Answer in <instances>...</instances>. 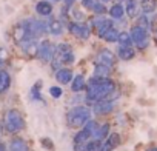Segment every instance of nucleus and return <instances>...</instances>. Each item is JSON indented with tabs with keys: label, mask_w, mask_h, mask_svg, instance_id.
Wrapping results in <instances>:
<instances>
[{
	"label": "nucleus",
	"mask_w": 157,
	"mask_h": 151,
	"mask_svg": "<svg viewBox=\"0 0 157 151\" xmlns=\"http://www.w3.org/2000/svg\"><path fill=\"white\" fill-rule=\"evenodd\" d=\"M85 90H86V100L97 102L113 94L116 90V83L109 77H96V76H93Z\"/></svg>",
	"instance_id": "f257e3e1"
},
{
	"label": "nucleus",
	"mask_w": 157,
	"mask_h": 151,
	"mask_svg": "<svg viewBox=\"0 0 157 151\" xmlns=\"http://www.w3.org/2000/svg\"><path fill=\"white\" fill-rule=\"evenodd\" d=\"M91 119V110L88 106H74L66 113V123L69 128H80Z\"/></svg>",
	"instance_id": "f03ea898"
},
{
	"label": "nucleus",
	"mask_w": 157,
	"mask_h": 151,
	"mask_svg": "<svg viewBox=\"0 0 157 151\" xmlns=\"http://www.w3.org/2000/svg\"><path fill=\"white\" fill-rule=\"evenodd\" d=\"M22 25L26 31V39H40L45 34H48V25L46 20H40V19H25L22 20Z\"/></svg>",
	"instance_id": "7ed1b4c3"
},
{
	"label": "nucleus",
	"mask_w": 157,
	"mask_h": 151,
	"mask_svg": "<svg viewBox=\"0 0 157 151\" xmlns=\"http://www.w3.org/2000/svg\"><path fill=\"white\" fill-rule=\"evenodd\" d=\"M3 126H5L6 133H11V134L23 130L25 128V119H23L22 113L17 111V110H8L3 116Z\"/></svg>",
	"instance_id": "20e7f679"
},
{
	"label": "nucleus",
	"mask_w": 157,
	"mask_h": 151,
	"mask_svg": "<svg viewBox=\"0 0 157 151\" xmlns=\"http://www.w3.org/2000/svg\"><path fill=\"white\" fill-rule=\"evenodd\" d=\"M129 34H131L132 43H134L139 49L148 48V45H149V33H148V29H145V28H142V26H139V25H134V26L131 28Z\"/></svg>",
	"instance_id": "39448f33"
},
{
	"label": "nucleus",
	"mask_w": 157,
	"mask_h": 151,
	"mask_svg": "<svg viewBox=\"0 0 157 151\" xmlns=\"http://www.w3.org/2000/svg\"><path fill=\"white\" fill-rule=\"evenodd\" d=\"M54 56H56V45L51 40L45 39V40L39 42V49H37L39 60H42L43 63H51Z\"/></svg>",
	"instance_id": "423d86ee"
},
{
	"label": "nucleus",
	"mask_w": 157,
	"mask_h": 151,
	"mask_svg": "<svg viewBox=\"0 0 157 151\" xmlns=\"http://www.w3.org/2000/svg\"><path fill=\"white\" fill-rule=\"evenodd\" d=\"M97 126H99V123H97L96 120H91V119H90V120L82 126V130L74 136V145H75V143H86V142L93 137V134H94V131L97 130Z\"/></svg>",
	"instance_id": "0eeeda50"
},
{
	"label": "nucleus",
	"mask_w": 157,
	"mask_h": 151,
	"mask_svg": "<svg viewBox=\"0 0 157 151\" xmlns=\"http://www.w3.org/2000/svg\"><path fill=\"white\" fill-rule=\"evenodd\" d=\"M68 29L74 37L82 39V40H88L90 36H91V26L86 25V23H82V22H74L72 20L68 25Z\"/></svg>",
	"instance_id": "6e6552de"
},
{
	"label": "nucleus",
	"mask_w": 157,
	"mask_h": 151,
	"mask_svg": "<svg viewBox=\"0 0 157 151\" xmlns=\"http://www.w3.org/2000/svg\"><path fill=\"white\" fill-rule=\"evenodd\" d=\"M22 51L25 52V56H28L29 59L37 57V49H39V39H25L20 43Z\"/></svg>",
	"instance_id": "1a4fd4ad"
},
{
	"label": "nucleus",
	"mask_w": 157,
	"mask_h": 151,
	"mask_svg": "<svg viewBox=\"0 0 157 151\" xmlns=\"http://www.w3.org/2000/svg\"><path fill=\"white\" fill-rule=\"evenodd\" d=\"M96 63L106 65V66L113 68L114 63H116V54H114L111 49H108V48H102V49L97 52V56H96Z\"/></svg>",
	"instance_id": "9d476101"
},
{
	"label": "nucleus",
	"mask_w": 157,
	"mask_h": 151,
	"mask_svg": "<svg viewBox=\"0 0 157 151\" xmlns=\"http://www.w3.org/2000/svg\"><path fill=\"white\" fill-rule=\"evenodd\" d=\"M46 25H48V33L51 36H62L63 31H65V25H63V20H59V19H54L49 16V19L46 20Z\"/></svg>",
	"instance_id": "9b49d317"
},
{
	"label": "nucleus",
	"mask_w": 157,
	"mask_h": 151,
	"mask_svg": "<svg viewBox=\"0 0 157 151\" xmlns=\"http://www.w3.org/2000/svg\"><path fill=\"white\" fill-rule=\"evenodd\" d=\"M113 110H114V103L108 99H102V100L94 102V110L93 111L97 116H105V114H109Z\"/></svg>",
	"instance_id": "f8f14e48"
},
{
	"label": "nucleus",
	"mask_w": 157,
	"mask_h": 151,
	"mask_svg": "<svg viewBox=\"0 0 157 151\" xmlns=\"http://www.w3.org/2000/svg\"><path fill=\"white\" fill-rule=\"evenodd\" d=\"M120 145V136L117 133H111L108 134V137L102 142V146L99 151H113Z\"/></svg>",
	"instance_id": "ddd939ff"
},
{
	"label": "nucleus",
	"mask_w": 157,
	"mask_h": 151,
	"mask_svg": "<svg viewBox=\"0 0 157 151\" xmlns=\"http://www.w3.org/2000/svg\"><path fill=\"white\" fill-rule=\"evenodd\" d=\"M74 77V74H72V69L71 68H63L60 66L59 69H56V80L62 85H66V83H71Z\"/></svg>",
	"instance_id": "4468645a"
},
{
	"label": "nucleus",
	"mask_w": 157,
	"mask_h": 151,
	"mask_svg": "<svg viewBox=\"0 0 157 151\" xmlns=\"http://www.w3.org/2000/svg\"><path fill=\"white\" fill-rule=\"evenodd\" d=\"M52 10H54L52 8V3L48 2V0H40V2H37L36 6H34V11L40 17H49V16H52Z\"/></svg>",
	"instance_id": "2eb2a0df"
},
{
	"label": "nucleus",
	"mask_w": 157,
	"mask_h": 151,
	"mask_svg": "<svg viewBox=\"0 0 157 151\" xmlns=\"http://www.w3.org/2000/svg\"><path fill=\"white\" fill-rule=\"evenodd\" d=\"M85 88H86V80H85L83 76H82V74L74 76L72 80H71V91H72V93H80V91H83Z\"/></svg>",
	"instance_id": "dca6fc26"
},
{
	"label": "nucleus",
	"mask_w": 157,
	"mask_h": 151,
	"mask_svg": "<svg viewBox=\"0 0 157 151\" xmlns=\"http://www.w3.org/2000/svg\"><path fill=\"white\" fill-rule=\"evenodd\" d=\"M139 2L137 0H126L125 2V14L129 17V19H136L139 16Z\"/></svg>",
	"instance_id": "f3484780"
},
{
	"label": "nucleus",
	"mask_w": 157,
	"mask_h": 151,
	"mask_svg": "<svg viewBox=\"0 0 157 151\" xmlns=\"http://www.w3.org/2000/svg\"><path fill=\"white\" fill-rule=\"evenodd\" d=\"M108 14L113 20H120L125 14V6L122 3H113L109 8H108Z\"/></svg>",
	"instance_id": "a211bd4d"
},
{
	"label": "nucleus",
	"mask_w": 157,
	"mask_h": 151,
	"mask_svg": "<svg viewBox=\"0 0 157 151\" xmlns=\"http://www.w3.org/2000/svg\"><path fill=\"white\" fill-rule=\"evenodd\" d=\"M10 151H29L28 143L22 137H13L10 142Z\"/></svg>",
	"instance_id": "6ab92c4d"
},
{
	"label": "nucleus",
	"mask_w": 157,
	"mask_h": 151,
	"mask_svg": "<svg viewBox=\"0 0 157 151\" xmlns=\"http://www.w3.org/2000/svg\"><path fill=\"white\" fill-rule=\"evenodd\" d=\"M11 87V76L8 71L0 69V94H5Z\"/></svg>",
	"instance_id": "aec40b11"
},
{
	"label": "nucleus",
	"mask_w": 157,
	"mask_h": 151,
	"mask_svg": "<svg viewBox=\"0 0 157 151\" xmlns=\"http://www.w3.org/2000/svg\"><path fill=\"white\" fill-rule=\"evenodd\" d=\"M114 26V22L111 20V19H103L96 28H94V31H96V36L99 37V39H102L103 37V34L108 31V29H111Z\"/></svg>",
	"instance_id": "412c9836"
},
{
	"label": "nucleus",
	"mask_w": 157,
	"mask_h": 151,
	"mask_svg": "<svg viewBox=\"0 0 157 151\" xmlns=\"http://www.w3.org/2000/svg\"><path fill=\"white\" fill-rule=\"evenodd\" d=\"M117 56H119V59H122V60H131V59H134V56H136V49L132 48V46H119V49H117Z\"/></svg>",
	"instance_id": "4be33fe9"
},
{
	"label": "nucleus",
	"mask_w": 157,
	"mask_h": 151,
	"mask_svg": "<svg viewBox=\"0 0 157 151\" xmlns=\"http://www.w3.org/2000/svg\"><path fill=\"white\" fill-rule=\"evenodd\" d=\"M13 39H14L16 43H20L22 40L26 39V31H25L22 22H19L17 25H14V28H13Z\"/></svg>",
	"instance_id": "5701e85b"
},
{
	"label": "nucleus",
	"mask_w": 157,
	"mask_h": 151,
	"mask_svg": "<svg viewBox=\"0 0 157 151\" xmlns=\"http://www.w3.org/2000/svg\"><path fill=\"white\" fill-rule=\"evenodd\" d=\"M108 134H109V123H103V125H99L97 126V130L94 131V134H93L91 139H97V140H102L103 142L108 137Z\"/></svg>",
	"instance_id": "b1692460"
},
{
	"label": "nucleus",
	"mask_w": 157,
	"mask_h": 151,
	"mask_svg": "<svg viewBox=\"0 0 157 151\" xmlns=\"http://www.w3.org/2000/svg\"><path fill=\"white\" fill-rule=\"evenodd\" d=\"M139 5L143 14H152L157 8V0H140Z\"/></svg>",
	"instance_id": "393cba45"
},
{
	"label": "nucleus",
	"mask_w": 157,
	"mask_h": 151,
	"mask_svg": "<svg viewBox=\"0 0 157 151\" xmlns=\"http://www.w3.org/2000/svg\"><path fill=\"white\" fill-rule=\"evenodd\" d=\"M109 74H111V68L109 66L96 63V68H94V76L96 77H109Z\"/></svg>",
	"instance_id": "a878e982"
},
{
	"label": "nucleus",
	"mask_w": 157,
	"mask_h": 151,
	"mask_svg": "<svg viewBox=\"0 0 157 151\" xmlns=\"http://www.w3.org/2000/svg\"><path fill=\"white\" fill-rule=\"evenodd\" d=\"M117 43L122 45V46H132V39H131V34L126 33V31H120L119 33V39H117Z\"/></svg>",
	"instance_id": "bb28decb"
},
{
	"label": "nucleus",
	"mask_w": 157,
	"mask_h": 151,
	"mask_svg": "<svg viewBox=\"0 0 157 151\" xmlns=\"http://www.w3.org/2000/svg\"><path fill=\"white\" fill-rule=\"evenodd\" d=\"M119 33H120V31H117V29L113 26L111 29H108V31L103 34V37H102V39H103L105 42H108V43H116V42H117V39H119Z\"/></svg>",
	"instance_id": "cd10ccee"
},
{
	"label": "nucleus",
	"mask_w": 157,
	"mask_h": 151,
	"mask_svg": "<svg viewBox=\"0 0 157 151\" xmlns=\"http://www.w3.org/2000/svg\"><path fill=\"white\" fill-rule=\"evenodd\" d=\"M91 13H93L94 16H105V14L108 13V8H106L105 3H102V2H99V0H96L94 6L91 8Z\"/></svg>",
	"instance_id": "c85d7f7f"
},
{
	"label": "nucleus",
	"mask_w": 157,
	"mask_h": 151,
	"mask_svg": "<svg viewBox=\"0 0 157 151\" xmlns=\"http://www.w3.org/2000/svg\"><path fill=\"white\" fill-rule=\"evenodd\" d=\"M148 16H149V14H143V16H140V17H139V23H137V25L149 31V28H151V20H149V17H148Z\"/></svg>",
	"instance_id": "c756f323"
},
{
	"label": "nucleus",
	"mask_w": 157,
	"mask_h": 151,
	"mask_svg": "<svg viewBox=\"0 0 157 151\" xmlns=\"http://www.w3.org/2000/svg\"><path fill=\"white\" fill-rule=\"evenodd\" d=\"M49 94L54 99H59L63 96V90H62V87H49Z\"/></svg>",
	"instance_id": "7c9ffc66"
},
{
	"label": "nucleus",
	"mask_w": 157,
	"mask_h": 151,
	"mask_svg": "<svg viewBox=\"0 0 157 151\" xmlns=\"http://www.w3.org/2000/svg\"><path fill=\"white\" fill-rule=\"evenodd\" d=\"M71 17H72L74 22H83L85 20V16L78 10H71Z\"/></svg>",
	"instance_id": "2f4dec72"
},
{
	"label": "nucleus",
	"mask_w": 157,
	"mask_h": 151,
	"mask_svg": "<svg viewBox=\"0 0 157 151\" xmlns=\"http://www.w3.org/2000/svg\"><path fill=\"white\" fill-rule=\"evenodd\" d=\"M40 143L46 148V149H54V143H52V140L51 139H46V137H43V139H40Z\"/></svg>",
	"instance_id": "473e14b6"
},
{
	"label": "nucleus",
	"mask_w": 157,
	"mask_h": 151,
	"mask_svg": "<svg viewBox=\"0 0 157 151\" xmlns=\"http://www.w3.org/2000/svg\"><path fill=\"white\" fill-rule=\"evenodd\" d=\"M94 3H96V0H82V6H83L85 10H90V11H91V8L94 6Z\"/></svg>",
	"instance_id": "72a5a7b5"
},
{
	"label": "nucleus",
	"mask_w": 157,
	"mask_h": 151,
	"mask_svg": "<svg viewBox=\"0 0 157 151\" xmlns=\"http://www.w3.org/2000/svg\"><path fill=\"white\" fill-rule=\"evenodd\" d=\"M77 2V0H63V3H65V6H68V8H71L74 3Z\"/></svg>",
	"instance_id": "f704fd0d"
},
{
	"label": "nucleus",
	"mask_w": 157,
	"mask_h": 151,
	"mask_svg": "<svg viewBox=\"0 0 157 151\" xmlns=\"http://www.w3.org/2000/svg\"><path fill=\"white\" fill-rule=\"evenodd\" d=\"M0 151H6V145L0 142Z\"/></svg>",
	"instance_id": "c9c22d12"
},
{
	"label": "nucleus",
	"mask_w": 157,
	"mask_h": 151,
	"mask_svg": "<svg viewBox=\"0 0 157 151\" xmlns=\"http://www.w3.org/2000/svg\"><path fill=\"white\" fill-rule=\"evenodd\" d=\"M48 2H51V3L54 5V3H59V2H63V0H48Z\"/></svg>",
	"instance_id": "e433bc0d"
},
{
	"label": "nucleus",
	"mask_w": 157,
	"mask_h": 151,
	"mask_svg": "<svg viewBox=\"0 0 157 151\" xmlns=\"http://www.w3.org/2000/svg\"><path fill=\"white\" fill-rule=\"evenodd\" d=\"M99 2H102V3H105V5H106L108 2H111V0H99Z\"/></svg>",
	"instance_id": "4c0bfd02"
},
{
	"label": "nucleus",
	"mask_w": 157,
	"mask_h": 151,
	"mask_svg": "<svg viewBox=\"0 0 157 151\" xmlns=\"http://www.w3.org/2000/svg\"><path fill=\"white\" fill-rule=\"evenodd\" d=\"M149 151H157V148H152V149H149Z\"/></svg>",
	"instance_id": "58836bf2"
},
{
	"label": "nucleus",
	"mask_w": 157,
	"mask_h": 151,
	"mask_svg": "<svg viewBox=\"0 0 157 151\" xmlns=\"http://www.w3.org/2000/svg\"><path fill=\"white\" fill-rule=\"evenodd\" d=\"M155 37H157V33H155Z\"/></svg>",
	"instance_id": "ea45409f"
}]
</instances>
